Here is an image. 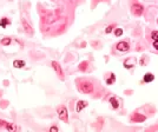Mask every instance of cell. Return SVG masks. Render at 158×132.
I'll list each match as a JSON object with an SVG mask.
<instances>
[{
  "mask_svg": "<svg viewBox=\"0 0 158 132\" xmlns=\"http://www.w3.org/2000/svg\"><path fill=\"white\" fill-rule=\"evenodd\" d=\"M75 85L79 92L84 94H92L94 91V85L91 79L87 78H77L75 79Z\"/></svg>",
  "mask_w": 158,
  "mask_h": 132,
  "instance_id": "cell-1",
  "label": "cell"
},
{
  "mask_svg": "<svg viewBox=\"0 0 158 132\" xmlns=\"http://www.w3.org/2000/svg\"><path fill=\"white\" fill-rule=\"evenodd\" d=\"M130 9H131L132 16H136V18L141 16L145 12L144 5L141 2H139L138 0H130Z\"/></svg>",
  "mask_w": 158,
  "mask_h": 132,
  "instance_id": "cell-2",
  "label": "cell"
},
{
  "mask_svg": "<svg viewBox=\"0 0 158 132\" xmlns=\"http://www.w3.org/2000/svg\"><path fill=\"white\" fill-rule=\"evenodd\" d=\"M148 119V116L143 115L138 111H134L130 115V118H129V122L131 124H136V123H144L145 120Z\"/></svg>",
  "mask_w": 158,
  "mask_h": 132,
  "instance_id": "cell-3",
  "label": "cell"
},
{
  "mask_svg": "<svg viewBox=\"0 0 158 132\" xmlns=\"http://www.w3.org/2000/svg\"><path fill=\"white\" fill-rule=\"evenodd\" d=\"M57 115L61 122L66 124L68 123V112H67V108L65 105H60L57 107Z\"/></svg>",
  "mask_w": 158,
  "mask_h": 132,
  "instance_id": "cell-4",
  "label": "cell"
},
{
  "mask_svg": "<svg viewBox=\"0 0 158 132\" xmlns=\"http://www.w3.org/2000/svg\"><path fill=\"white\" fill-rule=\"evenodd\" d=\"M51 66H52V68L56 71V73L58 75V78L60 80H64L65 79V75H64V71H63V68H61V66L59 64L58 61H56V60H53L52 63H51Z\"/></svg>",
  "mask_w": 158,
  "mask_h": 132,
  "instance_id": "cell-5",
  "label": "cell"
},
{
  "mask_svg": "<svg viewBox=\"0 0 158 132\" xmlns=\"http://www.w3.org/2000/svg\"><path fill=\"white\" fill-rule=\"evenodd\" d=\"M136 64H137V58L136 57H127L123 61V66H124V68H126V70L133 68L136 66Z\"/></svg>",
  "mask_w": 158,
  "mask_h": 132,
  "instance_id": "cell-6",
  "label": "cell"
},
{
  "mask_svg": "<svg viewBox=\"0 0 158 132\" xmlns=\"http://www.w3.org/2000/svg\"><path fill=\"white\" fill-rule=\"evenodd\" d=\"M116 49L119 52H127L130 51V42L127 40H122L116 44Z\"/></svg>",
  "mask_w": 158,
  "mask_h": 132,
  "instance_id": "cell-7",
  "label": "cell"
},
{
  "mask_svg": "<svg viewBox=\"0 0 158 132\" xmlns=\"http://www.w3.org/2000/svg\"><path fill=\"white\" fill-rule=\"evenodd\" d=\"M108 104H110V106H111L112 110L117 111L120 107V99L117 98L116 96H112V97H110V99H108Z\"/></svg>",
  "mask_w": 158,
  "mask_h": 132,
  "instance_id": "cell-8",
  "label": "cell"
},
{
  "mask_svg": "<svg viewBox=\"0 0 158 132\" xmlns=\"http://www.w3.org/2000/svg\"><path fill=\"white\" fill-rule=\"evenodd\" d=\"M21 24H23V30H24V32H25L27 35H32V34H33L32 25L30 24L26 19H23V20H21Z\"/></svg>",
  "mask_w": 158,
  "mask_h": 132,
  "instance_id": "cell-9",
  "label": "cell"
},
{
  "mask_svg": "<svg viewBox=\"0 0 158 132\" xmlns=\"http://www.w3.org/2000/svg\"><path fill=\"white\" fill-rule=\"evenodd\" d=\"M117 78L116 74L113 72H108V73L105 74V82H106V85H113L116 82Z\"/></svg>",
  "mask_w": 158,
  "mask_h": 132,
  "instance_id": "cell-10",
  "label": "cell"
},
{
  "mask_svg": "<svg viewBox=\"0 0 158 132\" xmlns=\"http://www.w3.org/2000/svg\"><path fill=\"white\" fill-rule=\"evenodd\" d=\"M87 106H89V101H86V100H78L77 104H75V111L79 113V112H82L84 108Z\"/></svg>",
  "mask_w": 158,
  "mask_h": 132,
  "instance_id": "cell-11",
  "label": "cell"
},
{
  "mask_svg": "<svg viewBox=\"0 0 158 132\" xmlns=\"http://www.w3.org/2000/svg\"><path fill=\"white\" fill-rule=\"evenodd\" d=\"M90 61H87V60H85V61H82L79 66H78V70H79V72H83V73H86L89 70H90Z\"/></svg>",
  "mask_w": 158,
  "mask_h": 132,
  "instance_id": "cell-12",
  "label": "cell"
},
{
  "mask_svg": "<svg viewBox=\"0 0 158 132\" xmlns=\"http://www.w3.org/2000/svg\"><path fill=\"white\" fill-rule=\"evenodd\" d=\"M155 80V74L151 73V72H148V73L144 74V77H143V80L141 82V84L143 82H146V84H149V82H152Z\"/></svg>",
  "mask_w": 158,
  "mask_h": 132,
  "instance_id": "cell-13",
  "label": "cell"
},
{
  "mask_svg": "<svg viewBox=\"0 0 158 132\" xmlns=\"http://www.w3.org/2000/svg\"><path fill=\"white\" fill-rule=\"evenodd\" d=\"M25 65H26L25 61H24V60H20V59H17V60L13 61V66H14L16 68H23Z\"/></svg>",
  "mask_w": 158,
  "mask_h": 132,
  "instance_id": "cell-14",
  "label": "cell"
},
{
  "mask_svg": "<svg viewBox=\"0 0 158 132\" xmlns=\"http://www.w3.org/2000/svg\"><path fill=\"white\" fill-rule=\"evenodd\" d=\"M9 24H11V21H9V18H2V19H0V27L6 28Z\"/></svg>",
  "mask_w": 158,
  "mask_h": 132,
  "instance_id": "cell-15",
  "label": "cell"
},
{
  "mask_svg": "<svg viewBox=\"0 0 158 132\" xmlns=\"http://www.w3.org/2000/svg\"><path fill=\"white\" fill-rule=\"evenodd\" d=\"M5 129L9 132H13V131H16V130H19V127H17L14 123H7V125H6V127H5Z\"/></svg>",
  "mask_w": 158,
  "mask_h": 132,
  "instance_id": "cell-16",
  "label": "cell"
},
{
  "mask_svg": "<svg viewBox=\"0 0 158 132\" xmlns=\"http://www.w3.org/2000/svg\"><path fill=\"white\" fill-rule=\"evenodd\" d=\"M149 61H150V58L148 57V56H141V61H139V64H141V66H146L148 64H149Z\"/></svg>",
  "mask_w": 158,
  "mask_h": 132,
  "instance_id": "cell-17",
  "label": "cell"
},
{
  "mask_svg": "<svg viewBox=\"0 0 158 132\" xmlns=\"http://www.w3.org/2000/svg\"><path fill=\"white\" fill-rule=\"evenodd\" d=\"M149 39L150 40H152V41L158 40V31L157 30L151 31V33H150V35H149Z\"/></svg>",
  "mask_w": 158,
  "mask_h": 132,
  "instance_id": "cell-18",
  "label": "cell"
},
{
  "mask_svg": "<svg viewBox=\"0 0 158 132\" xmlns=\"http://www.w3.org/2000/svg\"><path fill=\"white\" fill-rule=\"evenodd\" d=\"M11 41H12L11 38L5 37V38H2V39L0 40V44H1V45H4V46H9V45H11Z\"/></svg>",
  "mask_w": 158,
  "mask_h": 132,
  "instance_id": "cell-19",
  "label": "cell"
},
{
  "mask_svg": "<svg viewBox=\"0 0 158 132\" xmlns=\"http://www.w3.org/2000/svg\"><path fill=\"white\" fill-rule=\"evenodd\" d=\"M123 33H124V31H123V28H119V27H116V28L113 30V34L116 35L117 38L122 37V35H123Z\"/></svg>",
  "mask_w": 158,
  "mask_h": 132,
  "instance_id": "cell-20",
  "label": "cell"
},
{
  "mask_svg": "<svg viewBox=\"0 0 158 132\" xmlns=\"http://www.w3.org/2000/svg\"><path fill=\"white\" fill-rule=\"evenodd\" d=\"M117 27V24H111V25H108V27L105 28V33H111V32H113V30Z\"/></svg>",
  "mask_w": 158,
  "mask_h": 132,
  "instance_id": "cell-21",
  "label": "cell"
},
{
  "mask_svg": "<svg viewBox=\"0 0 158 132\" xmlns=\"http://www.w3.org/2000/svg\"><path fill=\"white\" fill-rule=\"evenodd\" d=\"M9 106V100H0V108H6Z\"/></svg>",
  "mask_w": 158,
  "mask_h": 132,
  "instance_id": "cell-22",
  "label": "cell"
},
{
  "mask_svg": "<svg viewBox=\"0 0 158 132\" xmlns=\"http://www.w3.org/2000/svg\"><path fill=\"white\" fill-rule=\"evenodd\" d=\"M7 123H9V122H6V120H4V119H0V127H6Z\"/></svg>",
  "mask_w": 158,
  "mask_h": 132,
  "instance_id": "cell-23",
  "label": "cell"
},
{
  "mask_svg": "<svg viewBox=\"0 0 158 132\" xmlns=\"http://www.w3.org/2000/svg\"><path fill=\"white\" fill-rule=\"evenodd\" d=\"M50 131L51 132H58L59 131L58 126H57V125H53V126H51V127H50Z\"/></svg>",
  "mask_w": 158,
  "mask_h": 132,
  "instance_id": "cell-24",
  "label": "cell"
},
{
  "mask_svg": "<svg viewBox=\"0 0 158 132\" xmlns=\"http://www.w3.org/2000/svg\"><path fill=\"white\" fill-rule=\"evenodd\" d=\"M152 47L155 49V51H158V40L152 41Z\"/></svg>",
  "mask_w": 158,
  "mask_h": 132,
  "instance_id": "cell-25",
  "label": "cell"
},
{
  "mask_svg": "<svg viewBox=\"0 0 158 132\" xmlns=\"http://www.w3.org/2000/svg\"><path fill=\"white\" fill-rule=\"evenodd\" d=\"M0 97H1V91H0Z\"/></svg>",
  "mask_w": 158,
  "mask_h": 132,
  "instance_id": "cell-26",
  "label": "cell"
},
{
  "mask_svg": "<svg viewBox=\"0 0 158 132\" xmlns=\"http://www.w3.org/2000/svg\"><path fill=\"white\" fill-rule=\"evenodd\" d=\"M157 24H158V18H157Z\"/></svg>",
  "mask_w": 158,
  "mask_h": 132,
  "instance_id": "cell-27",
  "label": "cell"
}]
</instances>
